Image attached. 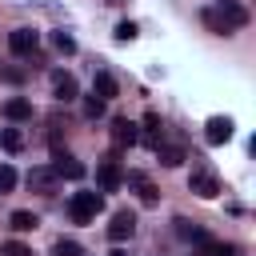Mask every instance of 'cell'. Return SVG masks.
Listing matches in <instances>:
<instances>
[{"label":"cell","mask_w":256,"mask_h":256,"mask_svg":"<svg viewBox=\"0 0 256 256\" xmlns=\"http://www.w3.org/2000/svg\"><path fill=\"white\" fill-rule=\"evenodd\" d=\"M100 208H104V196H100V192H72V200H68V216H72L76 224L96 220Z\"/></svg>","instance_id":"1"},{"label":"cell","mask_w":256,"mask_h":256,"mask_svg":"<svg viewBox=\"0 0 256 256\" xmlns=\"http://www.w3.org/2000/svg\"><path fill=\"white\" fill-rule=\"evenodd\" d=\"M188 188H192L200 200H212V196H220V180H216V172H212V168H192V176H188Z\"/></svg>","instance_id":"2"},{"label":"cell","mask_w":256,"mask_h":256,"mask_svg":"<svg viewBox=\"0 0 256 256\" xmlns=\"http://www.w3.org/2000/svg\"><path fill=\"white\" fill-rule=\"evenodd\" d=\"M96 180H100V188H104V192H116V188L124 184V172H120V160H116V156H104V160L96 164Z\"/></svg>","instance_id":"3"},{"label":"cell","mask_w":256,"mask_h":256,"mask_svg":"<svg viewBox=\"0 0 256 256\" xmlns=\"http://www.w3.org/2000/svg\"><path fill=\"white\" fill-rule=\"evenodd\" d=\"M52 172H56L60 180H80V176H84V164H80L76 156H68V152L56 148V152H52Z\"/></svg>","instance_id":"4"},{"label":"cell","mask_w":256,"mask_h":256,"mask_svg":"<svg viewBox=\"0 0 256 256\" xmlns=\"http://www.w3.org/2000/svg\"><path fill=\"white\" fill-rule=\"evenodd\" d=\"M36 44H40V36H36L32 28H16V32H8V48H12L16 56H32Z\"/></svg>","instance_id":"5"},{"label":"cell","mask_w":256,"mask_h":256,"mask_svg":"<svg viewBox=\"0 0 256 256\" xmlns=\"http://www.w3.org/2000/svg\"><path fill=\"white\" fill-rule=\"evenodd\" d=\"M136 140H140L136 124H132L128 116H116V120H112V144H116V148H132Z\"/></svg>","instance_id":"6"},{"label":"cell","mask_w":256,"mask_h":256,"mask_svg":"<svg viewBox=\"0 0 256 256\" xmlns=\"http://www.w3.org/2000/svg\"><path fill=\"white\" fill-rule=\"evenodd\" d=\"M204 140H208V144H228V140H232V120H228V116H208Z\"/></svg>","instance_id":"7"},{"label":"cell","mask_w":256,"mask_h":256,"mask_svg":"<svg viewBox=\"0 0 256 256\" xmlns=\"http://www.w3.org/2000/svg\"><path fill=\"white\" fill-rule=\"evenodd\" d=\"M56 184H60V176H56L52 168H44V164L28 172V188H32V192H44V196H52V192H56Z\"/></svg>","instance_id":"8"},{"label":"cell","mask_w":256,"mask_h":256,"mask_svg":"<svg viewBox=\"0 0 256 256\" xmlns=\"http://www.w3.org/2000/svg\"><path fill=\"white\" fill-rule=\"evenodd\" d=\"M136 232V212H128V208H120L116 216H112V224H108V236L120 244V240H128Z\"/></svg>","instance_id":"9"},{"label":"cell","mask_w":256,"mask_h":256,"mask_svg":"<svg viewBox=\"0 0 256 256\" xmlns=\"http://www.w3.org/2000/svg\"><path fill=\"white\" fill-rule=\"evenodd\" d=\"M216 12H220V20L228 24V32H236V28L248 24V12H244L236 0H216Z\"/></svg>","instance_id":"10"},{"label":"cell","mask_w":256,"mask_h":256,"mask_svg":"<svg viewBox=\"0 0 256 256\" xmlns=\"http://www.w3.org/2000/svg\"><path fill=\"white\" fill-rule=\"evenodd\" d=\"M52 92H56V100L68 104V100H76V80H72L68 72H56V76H52Z\"/></svg>","instance_id":"11"},{"label":"cell","mask_w":256,"mask_h":256,"mask_svg":"<svg viewBox=\"0 0 256 256\" xmlns=\"http://www.w3.org/2000/svg\"><path fill=\"white\" fill-rule=\"evenodd\" d=\"M156 160H160L164 168H176V164H184L188 156H184L180 144H156Z\"/></svg>","instance_id":"12"},{"label":"cell","mask_w":256,"mask_h":256,"mask_svg":"<svg viewBox=\"0 0 256 256\" xmlns=\"http://www.w3.org/2000/svg\"><path fill=\"white\" fill-rule=\"evenodd\" d=\"M92 88H96L92 96H100V100H112V96H116V76H112V72H96Z\"/></svg>","instance_id":"13"},{"label":"cell","mask_w":256,"mask_h":256,"mask_svg":"<svg viewBox=\"0 0 256 256\" xmlns=\"http://www.w3.org/2000/svg\"><path fill=\"white\" fill-rule=\"evenodd\" d=\"M160 132H164V120H160L156 112H148V116H144V144L156 148V144H160Z\"/></svg>","instance_id":"14"},{"label":"cell","mask_w":256,"mask_h":256,"mask_svg":"<svg viewBox=\"0 0 256 256\" xmlns=\"http://www.w3.org/2000/svg\"><path fill=\"white\" fill-rule=\"evenodd\" d=\"M0 148L4 152H20L24 148V132L20 128H0Z\"/></svg>","instance_id":"15"},{"label":"cell","mask_w":256,"mask_h":256,"mask_svg":"<svg viewBox=\"0 0 256 256\" xmlns=\"http://www.w3.org/2000/svg\"><path fill=\"white\" fill-rule=\"evenodd\" d=\"M128 184H136V188H140V200H144V204H156V188H152V180H148V176L128 172Z\"/></svg>","instance_id":"16"},{"label":"cell","mask_w":256,"mask_h":256,"mask_svg":"<svg viewBox=\"0 0 256 256\" xmlns=\"http://www.w3.org/2000/svg\"><path fill=\"white\" fill-rule=\"evenodd\" d=\"M4 116H8V120H28V116H32V104L16 96V100H8V104H4Z\"/></svg>","instance_id":"17"},{"label":"cell","mask_w":256,"mask_h":256,"mask_svg":"<svg viewBox=\"0 0 256 256\" xmlns=\"http://www.w3.org/2000/svg\"><path fill=\"white\" fill-rule=\"evenodd\" d=\"M8 224H12L16 232H32L40 220H36V212H24V208H20V212H12V216H8Z\"/></svg>","instance_id":"18"},{"label":"cell","mask_w":256,"mask_h":256,"mask_svg":"<svg viewBox=\"0 0 256 256\" xmlns=\"http://www.w3.org/2000/svg\"><path fill=\"white\" fill-rule=\"evenodd\" d=\"M12 188H16V168L0 164V192H12Z\"/></svg>","instance_id":"19"},{"label":"cell","mask_w":256,"mask_h":256,"mask_svg":"<svg viewBox=\"0 0 256 256\" xmlns=\"http://www.w3.org/2000/svg\"><path fill=\"white\" fill-rule=\"evenodd\" d=\"M52 256H80V244H76V240H56Z\"/></svg>","instance_id":"20"},{"label":"cell","mask_w":256,"mask_h":256,"mask_svg":"<svg viewBox=\"0 0 256 256\" xmlns=\"http://www.w3.org/2000/svg\"><path fill=\"white\" fill-rule=\"evenodd\" d=\"M0 256H32V248H28V244H20V240H8V244L0 248Z\"/></svg>","instance_id":"21"},{"label":"cell","mask_w":256,"mask_h":256,"mask_svg":"<svg viewBox=\"0 0 256 256\" xmlns=\"http://www.w3.org/2000/svg\"><path fill=\"white\" fill-rule=\"evenodd\" d=\"M116 40H136V24L132 20H120L116 24Z\"/></svg>","instance_id":"22"},{"label":"cell","mask_w":256,"mask_h":256,"mask_svg":"<svg viewBox=\"0 0 256 256\" xmlns=\"http://www.w3.org/2000/svg\"><path fill=\"white\" fill-rule=\"evenodd\" d=\"M208 252H212V256H236V244H220V240H212Z\"/></svg>","instance_id":"23"},{"label":"cell","mask_w":256,"mask_h":256,"mask_svg":"<svg viewBox=\"0 0 256 256\" xmlns=\"http://www.w3.org/2000/svg\"><path fill=\"white\" fill-rule=\"evenodd\" d=\"M56 48H60V52H76V40H72L68 32H56Z\"/></svg>","instance_id":"24"},{"label":"cell","mask_w":256,"mask_h":256,"mask_svg":"<svg viewBox=\"0 0 256 256\" xmlns=\"http://www.w3.org/2000/svg\"><path fill=\"white\" fill-rule=\"evenodd\" d=\"M84 112H88V116H100V112H104V100H100V96H88Z\"/></svg>","instance_id":"25"},{"label":"cell","mask_w":256,"mask_h":256,"mask_svg":"<svg viewBox=\"0 0 256 256\" xmlns=\"http://www.w3.org/2000/svg\"><path fill=\"white\" fill-rule=\"evenodd\" d=\"M112 256H128V252H112Z\"/></svg>","instance_id":"26"}]
</instances>
